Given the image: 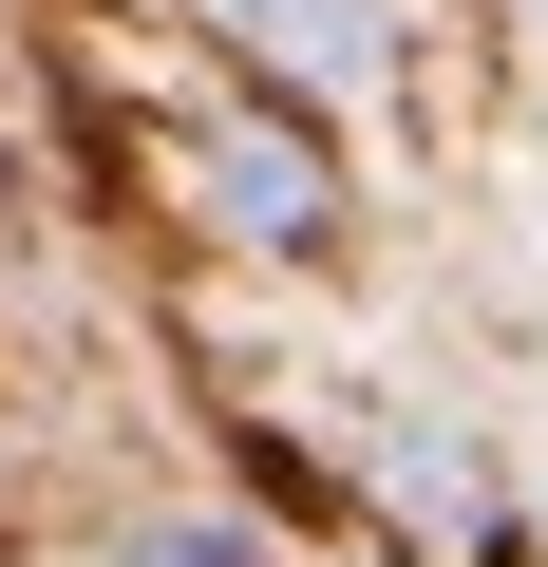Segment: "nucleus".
<instances>
[{"label": "nucleus", "mask_w": 548, "mask_h": 567, "mask_svg": "<svg viewBox=\"0 0 548 567\" xmlns=\"http://www.w3.org/2000/svg\"><path fill=\"white\" fill-rule=\"evenodd\" d=\"M170 171H189V208H208L227 246H322V227H341V171H322L303 114H189Z\"/></svg>", "instance_id": "f257e3e1"}, {"label": "nucleus", "mask_w": 548, "mask_h": 567, "mask_svg": "<svg viewBox=\"0 0 548 567\" xmlns=\"http://www.w3.org/2000/svg\"><path fill=\"white\" fill-rule=\"evenodd\" d=\"M379 492L416 511V548H492V529H510L492 454H473V435H435V416H397V435H379Z\"/></svg>", "instance_id": "f03ea898"}, {"label": "nucleus", "mask_w": 548, "mask_h": 567, "mask_svg": "<svg viewBox=\"0 0 548 567\" xmlns=\"http://www.w3.org/2000/svg\"><path fill=\"white\" fill-rule=\"evenodd\" d=\"M227 20L285 58V76H322V95H341V76H379V0H227Z\"/></svg>", "instance_id": "7ed1b4c3"}, {"label": "nucleus", "mask_w": 548, "mask_h": 567, "mask_svg": "<svg viewBox=\"0 0 548 567\" xmlns=\"http://www.w3.org/2000/svg\"><path fill=\"white\" fill-rule=\"evenodd\" d=\"M114 567H246V529H208V511H170V529H133Z\"/></svg>", "instance_id": "20e7f679"}, {"label": "nucleus", "mask_w": 548, "mask_h": 567, "mask_svg": "<svg viewBox=\"0 0 548 567\" xmlns=\"http://www.w3.org/2000/svg\"><path fill=\"white\" fill-rule=\"evenodd\" d=\"M529 548H548V492H529Z\"/></svg>", "instance_id": "39448f33"}]
</instances>
